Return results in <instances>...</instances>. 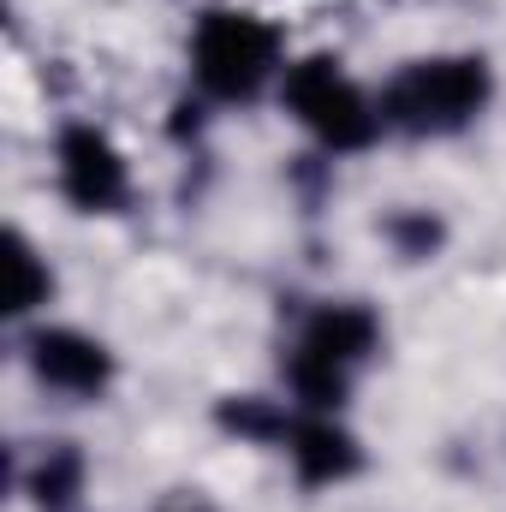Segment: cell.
Instances as JSON below:
<instances>
[{
	"mask_svg": "<svg viewBox=\"0 0 506 512\" xmlns=\"http://www.w3.org/2000/svg\"><path fill=\"white\" fill-rule=\"evenodd\" d=\"M292 459H298V471H304L310 483H334V477H346V471L358 465V447H352V435L334 429V423H304V429L292 435Z\"/></svg>",
	"mask_w": 506,
	"mask_h": 512,
	"instance_id": "obj_7",
	"label": "cell"
},
{
	"mask_svg": "<svg viewBox=\"0 0 506 512\" xmlns=\"http://www.w3.org/2000/svg\"><path fill=\"white\" fill-rule=\"evenodd\" d=\"M36 370H42V382L54 387H72V393H96V387L108 382V352L96 346V340H84V334H72V328H54V334H36Z\"/></svg>",
	"mask_w": 506,
	"mask_h": 512,
	"instance_id": "obj_5",
	"label": "cell"
},
{
	"mask_svg": "<svg viewBox=\"0 0 506 512\" xmlns=\"http://www.w3.org/2000/svg\"><path fill=\"white\" fill-rule=\"evenodd\" d=\"M42 292H48V274L36 268V251L24 239H12V298H6V310H30Z\"/></svg>",
	"mask_w": 506,
	"mask_h": 512,
	"instance_id": "obj_9",
	"label": "cell"
},
{
	"mask_svg": "<svg viewBox=\"0 0 506 512\" xmlns=\"http://www.w3.org/2000/svg\"><path fill=\"white\" fill-rule=\"evenodd\" d=\"M72 477H78V465H72V459H60L54 471H42V477H36V489H42V501H66L60 489H66Z\"/></svg>",
	"mask_w": 506,
	"mask_h": 512,
	"instance_id": "obj_10",
	"label": "cell"
},
{
	"mask_svg": "<svg viewBox=\"0 0 506 512\" xmlns=\"http://www.w3.org/2000/svg\"><path fill=\"white\" fill-rule=\"evenodd\" d=\"M274 72V30L251 12H209L197 30V78L203 90L239 102Z\"/></svg>",
	"mask_w": 506,
	"mask_h": 512,
	"instance_id": "obj_2",
	"label": "cell"
},
{
	"mask_svg": "<svg viewBox=\"0 0 506 512\" xmlns=\"http://www.w3.org/2000/svg\"><path fill=\"white\" fill-rule=\"evenodd\" d=\"M376 346V322H370V310H346V304H334V310H322L316 322H310V334H304V352H316V358H328V364H352V358H364Z\"/></svg>",
	"mask_w": 506,
	"mask_h": 512,
	"instance_id": "obj_6",
	"label": "cell"
},
{
	"mask_svg": "<svg viewBox=\"0 0 506 512\" xmlns=\"http://www.w3.org/2000/svg\"><path fill=\"white\" fill-rule=\"evenodd\" d=\"M286 102H292V114L316 131L328 149H364V143L376 137L370 102L352 90V78L334 72V60H304V66H292Z\"/></svg>",
	"mask_w": 506,
	"mask_h": 512,
	"instance_id": "obj_3",
	"label": "cell"
},
{
	"mask_svg": "<svg viewBox=\"0 0 506 512\" xmlns=\"http://www.w3.org/2000/svg\"><path fill=\"white\" fill-rule=\"evenodd\" d=\"M489 96L483 60H423L387 90V114L411 131H453L465 126Z\"/></svg>",
	"mask_w": 506,
	"mask_h": 512,
	"instance_id": "obj_1",
	"label": "cell"
},
{
	"mask_svg": "<svg viewBox=\"0 0 506 512\" xmlns=\"http://www.w3.org/2000/svg\"><path fill=\"white\" fill-rule=\"evenodd\" d=\"M60 179L78 209H108L126 191V161L96 126H72L60 137Z\"/></svg>",
	"mask_w": 506,
	"mask_h": 512,
	"instance_id": "obj_4",
	"label": "cell"
},
{
	"mask_svg": "<svg viewBox=\"0 0 506 512\" xmlns=\"http://www.w3.org/2000/svg\"><path fill=\"white\" fill-rule=\"evenodd\" d=\"M292 382H298V393H304L310 405H340V399H346V370L328 364V358H316V352H298Z\"/></svg>",
	"mask_w": 506,
	"mask_h": 512,
	"instance_id": "obj_8",
	"label": "cell"
}]
</instances>
